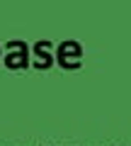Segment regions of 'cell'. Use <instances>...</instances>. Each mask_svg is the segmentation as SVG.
<instances>
[{"label":"cell","mask_w":131,"mask_h":146,"mask_svg":"<svg viewBox=\"0 0 131 146\" xmlns=\"http://www.w3.org/2000/svg\"><path fill=\"white\" fill-rule=\"evenodd\" d=\"M51 49H53V44L49 42V39H39V42L29 49L32 56H34V58H32V66L39 68V71H49V68L56 63L53 56H51Z\"/></svg>","instance_id":"3957f363"},{"label":"cell","mask_w":131,"mask_h":146,"mask_svg":"<svg viewBox=\"0 0 131 146\" xmlns=\"http://www.w3.org/2000/svg\"><path fill=\"white\" fill-rule=\"evenodd\" d=\"M0 54H3V46H0ZM0 63H3V61H0Z\"/></svg>","instance_id":"277c9868"},{"label":"cell","mask_w":131,"mask_h":146,"mask_svg":"<svg viewBox=\"0 0 131 146\" xmlns=\"http://www.w3.org/2000/svg\"><path fill=\"white\" fill-rule=\"evenodd\" d=\"M3 51H5L3 63H5L10 71H22V68L32 66V51H29V46H27V42H22V39H10V42L3 46Z\"/></svg>","instance_id":"6da1fadb"},{"label":"cell","mask_w":131,"mask_h":146,"mask_svg":"<svg viewBox=\"0 0 131 146\" xmlns=\"http://www.w3.org/2000/svg\"><path fill=\"white\" fill-rule=\"evenodd\" d=\"M53 61L66 71H75V68L83 66V46L78 42H73V39H66V42H61L56 46Z\"/></svg>","instance_id":"7a4b0ae2"}]
</instances>
